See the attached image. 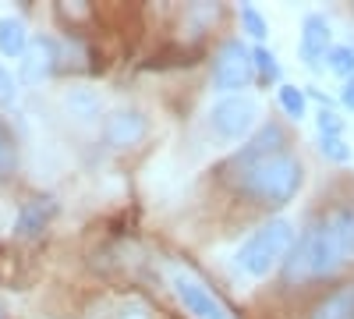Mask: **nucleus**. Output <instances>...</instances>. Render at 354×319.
Masks as SVG:
<instances>
[{
    "instance_id": "obj_1",
    "label": "nucleus",
    "mask_w": 354,
    "mask_h": 319,
    "mask_svg": "<svg viewBox=\"0 0 354 319\" xmlns=\"http://www.w3.org/2000/svg\"><path fill=\"white\" fill-rule=\"evenodd\" d=\"M298 188H301V163L290 153H277L245 174V192L266 202V206H287L298 195Z\"/></svg>"
},
{
    "instance_id": "obj_2",
    "label": "nucleus",
    "mask_w": 354,
    "mask_h": 319,
    "mask_svg": "<svg viewBox=\"0 0 354 319\" xmlns=\"http://www.w3.org/2000/svg\"><path fill=\"white\" fill-rule=\"evenodd\" d=\"M294 248V224L287 217H277L270 224H262L255 235L241 245L238 252V266L248 273V277H270L287 252Z\"/></svg>"
},
{
    "instance_id": "obj_3",
    "label": "nucleus",
    "mask_w": 354,
    "mask_h": 319,
    "mask_svg": "<svg viewBox=\"0 0 354 319\" xmlns=\"http://www.w3.org/2000/svg\"><path fill=\"white\" fill-rule=\"evenodd\" d=\"M252 78H255L252 50L241 39H227L213 57V89L227 93V96H238L241 89H248Z\"/></svg>"
},
{
    "instance_id": "obj_4",
    "label": "nucleus",
    "mask_w": 354,
    "mask_h": 319,
    "mask_svg": "<svg viewBox=\"0 0 354 319\" xmlns=\"http://www.w3.org/2000/svg\"><path fill=\"white\" fill-rule=\"evenodd\" d=\"M209 125L220 138L227 142H238L245 138L255 125H259V100L248 96V93H238V96H223L213 110H209Z\"/></svg>"
},
{
    "instance_id": "obj_5",
    "label": "nucleus",
    "mask_w": 354,
    "mask_h": 319,
    "mask_svg": "<svg viewBox=\"0 0 354 319\" xmlns=\"http://www.w3.org/2000/svg\"><path fill=\"white\" fill-rule=\"evenodd\" d=\"M170 287H174L177 302L185 305L188 316H195V319H230V312L223 309V302H220L192 270L177 266V270L170 273Z\"/></svg>"
},
{
    "instance_id": "obj_6",
    "label": "nucleus",
    "mask_w": 354,
    "mask_h": 319,
    "mask_svg": "<svg viewBox=\"0 0 354 319\" xmlns=\"http://www.w3.org/2000/svg\"><path fill=\"white\" fill-rule=\"evenodd\" d=\"M308 252H312V277H330L347 263V255H344L337 235L330 230V224L308 227Z\"/></svg>"
},
{
    "instance_id": "obj_7",
    "label": "nucleus",
    "mask_w": 354,
    "mask_h": 319,
    "mask_svg": "<svg viewBox=\"0 0 354 319\" xmlns=\"http://www.w3.org/2000/svg\"><path fill=\"white\" fill-rule=\"evenodd\" d=\"M145 131H149V121L142 118L138 110H117L106 118V142L113 149H128V146H138V142L145 138Z\"/></svg>"
},
{
    "instance_id": "obj_8",
    "label": "nucleus",
    "mask_w": 354,
    "mask_h": 319,
    "mask_svg": "<svg viewBox=\"0 0 354 319\" xmlns=\"http://www.w3.org/2000/svg\"><path fill=\"white\" fill-rule=\"evenodd\" d=\"M283 142H287V138H283V128H280V125H266V128H259V135H255V138H252L248 146H245L238 156H234L230 163H234V167H241V170L248 174L255 163H262V160H270V156L283 153V149H280Z\"/></svg>"
},
{
    "instance_id": "obj_9",
    "label": "nucleus",
    "mask_w": 354,
    "mask_h": 319,
    "mask_svg": "<svg viewBox=\"0 0 354 319\" xmlns=\"http://www.w3.org/2000/svg\"><path fill=\"white\" fill-rule=\"evenodd\" d=\"M53 213H57V202L53 199H28V202H21V210L15 217V238L18 241L39 238L43 230H46V224L53 220Z\"/></svg>"
},
{
    "instance_id": "obj_10",
    "label": "nucleus",
    "mask_w": 354,
    "mask_h": 319,
    "mask_svg": "<svg viewBox=\"0 0 354 319\" xmlns=\"http://www.w3.org/2000/svg\"><path fill=\"white\" fill-rule=\"evenodd\" d=\"M330 21L322 18V15H305L301 21V39H298V53H301V61L308 68H315L322 57L330 53Z\"/></svg>"
},
{
    "instance_id": "obj_11",
    "label": "nucleus",
    "mask_w": 354,
    "mask_h": 319,
    "mask_svg": "<svg viewBox=\"0 0 354 319\" xmlns=\"http://www.w3.org/2000/svg\"><path fill=\"white\" fill-rule=\"evenodd\" d=\"M53 68H57V46H53V39H32L28 43V50L21 53V82H43V78H50L53 75Z\"/></svg>"
},
{
    "instance_id": "obj_12",
    "label": "nucleus",
    "mask_w": 354,
    "mask_h": 319,
    "mask_svg": "<svg viewBox=\"0 0 354 319\" xmlns=\"http://www.w3.org/2000/svg\"><path fill=\"white\" fill-rule=\"evenodd\" d=\"M64 110L71 113L78 125H88V121H96V118H100L103 100H100L96 89H88V85H75V89L64 93Z\"/></svg>"
},
{
    "instance_id": "obj_13",
    "label": "nucleus",
    "mask_w": 354,
    "mask_h": 319,
    "mask_svg": "<svg viewBox=\"0 0 354 319\" xmlns=\"http://www.w3.org/2000/svg\"><path fill=\"white\" fill-rule=\"evenodd\" d=\"M308 319H354V284H344L333 295H326L308 312Z\"/></svg>"
},
{
    "instance_id": "obj_14",
    "label": "nucleus",
    "mask_w": 354,
    "mask_h": 319,
    "mask_svg": "<svg viewBox=\"0 0 354 319\" xmlns=\"http://www.w3.org/2000/svg\"><path fill=\"white\" fill-rule=\"evenodd\" d=\"M283 280L287 284H301V280H312V252H308V230L294 241V248L287 252L283 259Z\"/></svg>"
},
{
    "instance_id": "obj_15",
    "label": "nucleus",
    "mask_w": 354,
    "mask_h": 319,
    "mask_svg": "<svg viewBox=\"0 0 354 319\" xmlns=\"http://www.w3.org/2000/svg\"><path fill=\"white\" fill-rule=\"evenodd\" d=\"M28 33H25V21L8 15V18H0V53L4 57H21L28 50Z\"/></svg>"
},
{
    "instance_id": "obj_16",
    "label": "nucleus",
    "mask_w": 354,
    "mask_h": 319,
    "mask_svg": "<svg viewBox=\"0 0 354 319\" xmlns=\"http://www.w3.org/2000/svg\"><path fill=\"white\" fill-rule=\"evenodd\" d=\"M326 224H330V230L337 235V241H340L344 255L351 259V255H354V210H351V206H344V210H337Z\"/></svg>"
},
{
    "instance_id": "obj_17",
    "label": "nucleus",
    "mask_w": 354,
    "mask_h": 319,
    "mask_svg": "<svg viewBox=\"0 0 354 319\" xmlns=\"http://www.w3.org/2000/svg\"><path fill=\"white\" fill-rule=\"evenodd\" d=\"M280 107H283V113H287V118L290 121H301L305 118V113H308V100H305V89H298V85H280Z\"/></svg>"
},
{
    "instance_id": "obj_18",
    "label": "nucleus",
    "mask_w": 354,
    "mask_h": 319,
    "mask_svg": "<svg viewBox=\"0 0 354 319\" xmlns=\"http://www.w3.org/2000/svg\"><path fill=\"white\" fill-rule=\"evenodd\" d=\"M326 64H330V71H333V75H340L344 82H347V78H354V46H351V43L330 46Z\"/></svg>"
},
{
    "instance_id": "obj_19",
    "label": "nucleus",
    "mask_w": 354,
    "mask_h": 319,
    "mask_svg": "<svg viewBox=\"0 0 354 319\" xmlns=\"http://www.w3.org/2000/svg\"><path fill=\"white\" fill-rule=\"evenodd\" d=\"M319 153L333 160V163H351V146L344 142V135H319Z\"/></svg>"
},
{
    "instance_id": "obj_20",
    "label": "nucleus",
    "mask_w": 354,
    "mask_h": 319,
    "mask_svg": "<svg viewBox=\"0 0 354 319\" xmlns=\"http://www.w3.org/2000/svg\"><path fill=\"white\" fill-rule=\"evenodd\" d=\"M241 25H245V33H248L255 43H262L266 36H270V21H266L252 4H245V8H241Z\"/></svg>"
},
{
    "instance_id": "obj_21",
    "label": "nucleus",
    "mask_w": 354,
    "mask_h": 319,
    "mask_svg": "<svg viewBox=\"0 0 354 319\" xmlns=\"http://www.w3.org/2000/svg\"><path fill=\"white\" fill-rule=\"evenodd\" d=\"M252 61H255V71H262L270 82H277L280 78V64H277V53L270 50V46H255L252 50Z\"/></svg>"
},
{
    "instance_id": "obj_22",
    "label": "nucleus",
    "mask_w": 354,
    "mask_h": 319,
    "mask_svg": "<svg viewBox=\"0 0 354 319\" xmlns=\"http://www.w3.org/2000/svg\"><path fill=\"white\" fill-rule=\"evenodd\" d=\"M216 15H220V8H213V4H192V8L185 11V25L195 21V28L202 33L205 25H213V21H216Z\"/></svg>"
},
{
    "instance_id": "obj_23",
    "label": "nucleus",
    "mask_w": 354,
    "mask_h": 319,
    "mask_svg": "<svg viewBox=\"0 0 354 319\" xmlns=\"http://www.w3.org/2000/svg\"><path fill=\"white\" fill-rule=\"evenodd\" d=\"M315 125H319V135H344V118H340V113H333V110H326V107L319 110Z\"/></svg>"
},
{
    "instance_id": "obj_24",
    "label": "nucleus",
    "mask_w": 354,
    "mask_h": 319,
    "mask_svg": "<svg viewBox=\"0 0 354 319\" xmlns=\"http://www.w3.org/2000/svg\"><path fill=\"white\" fill-rule=\"evenodd\" d=\"M11 163H15V142H11L4 121H0V178H4V174L11 170Z\"/></svg>"
},
{
    "instance_id": "obj_25",
    "label": "nucleus",
    "mask_w": 354,
    "mask_h": 319,
    "mask_svg": "<svg viewBox=\"0 0 354 319\" xmlns=\"http://www.w3.org/2000/svg\"><path fill=\"white\" fill-rule=\"evenodd\" d=\"M18 100V89H15V78L0 68V107H11Z\"/></svg>"
},
{
    "instance_id": "obj_26",
    "label": "nucleus",
    "mask_w": 354,
    "mask_h": 319,
    "mask_svg": "<svg viewBox=\"0 0 354 319\" xmlns=\"http://www.w3.org/2000/svg\"><path fill=\"white\" fill-rule=\"evenodd\" d=\"M340 103H344L347 110H354V78H347V82H344V89H340Z\"/></svg>"
},
{
    "instance_id": "obj_27",
    "label": "nucleus",
    "mask_w": 354,
    "mask_h": 319,
    "mask_svg": "<svg viewBox=\"0 0 354 319\" xmlns=\"http://www.w3.org/2000/svg\"><path fill=\"white\" fill-rule=\"evenodd\" d=\"M121 319H149V312H145V305L131 302V305L124 309V316H121Z\"/></svg>"
},
{
    "instance_id": "obj_28",
    "label": "nucleus",
    "mask_w": 354,
    "mask_h": 319,
    "mask_svg": "<svg viewBox=\"0 0 354 319\" xmlns=\"http://www.w3.org/2000/svg\"><path fill=\"white\" fill-rule=\"evenodd\" d=\"M0 319H4V309H0Z\"/></svg>"
}]
</instances>
